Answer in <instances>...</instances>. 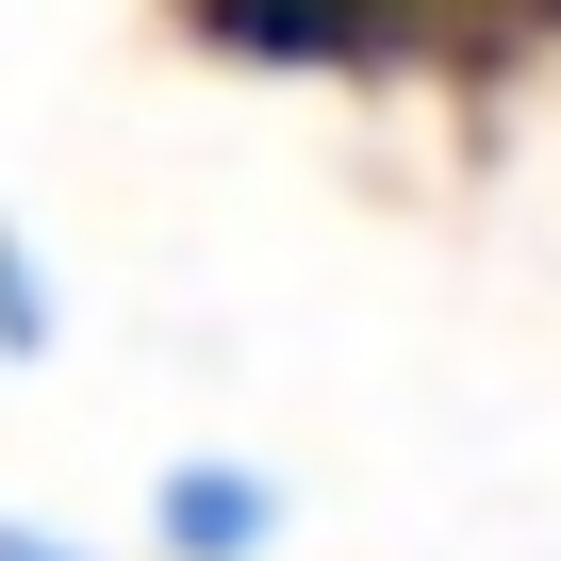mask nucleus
Returning <instances> with one entry per match:
<instances>
[{"instance_id":"f257e3e1","label":"nucleus","mask_w":561,"mask_h":561,"mask_svg":"<svg viewBox=\"0 0 561 561\" xmlns=\"http://www.w3.org/2000/svg\"><path fill=\"white\" fill-rule=\"evenodd\" d=\"M149 545H165V561H264V545H280V479L231 462V446H182V462L149 479Z\"/></svg>"},{"instance_id":"f03ea898","label":"nucleus","mask_w":561,"mask_h":561,"mask_svg":"<svg viewBox=\"0 0 561 561\" xmlns=\"http://www.w3.org/2000/svg\"><path fill=\"white\" fill-rule=\"evenodd\" d=\"M67 347V298H50V264H34V231L0 215V364H50Z\"/></svg>"},{"instance_id":"7ed1b4c3","label":"nucleus","mask_w":561,"mask_h":561,"mask_svg":"<svg viewBox=\"0 0 561 561\" xmlns=\"http://www.w3.org/2000/svg\"><path fill=\"white\" fill-rule=\"evenodd\" d=\"M0 561H100V545H67V528H34V512H0Z\"/></svg>"}]
</instances>
